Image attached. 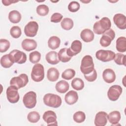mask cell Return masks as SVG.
<instances>
[{"instance_id":"obj_1","label":"cell","mask_w":126,"mask_h":126,"mask_svg":"<svg viewBox=\"0 0 126 126\" xmlns=\"http://www.w3.org/2000/svg\"><path fill=\"white\" fill-rule=\"evenodd\" d=\"M111 23L108 17H103L95 22L93 26V31L97 34H102L110 29Z\"/></svg>"},{"instance_id":"obj_2","label":"cell","mask_w":126,"mask_h":126,"mask_svg":"<svg viewBox=\"0 0 126 126\" xmlns=\"http://www.w3.org/2000/svg\"><path fill=\"white\" fill-rule=\"evenodd\" d=\"M44 104L49 107L58 108L62 104V98L58 95L54 94H47L43 97Z\"/></svg>"},{"instance_id":"obj_3","label":"cell","mask_w":126,"mask_h":126,"mask_svg":"<svg viewBox=\"0 0 126 126\" xmlns=\"http://www.w3.org/2000/svg\"><path fill=\"white\" fill-rule=\"evenodd\" d=\"M94 63L93 59L90 55H86L81 61L80 70L84 74H88L91 73L94 69Z\"/></svg>"},{"instance_id":"obj_4","label":"cell","mask_w":126,"mask_h":126,"mask_svg":"<svg viewBox=\"0 0 126 126\" xmlns=\"http://www.w3.org/2000/svg\"><path fill=\"white\" fill-rule=\"evenodd\" d=\"M32 79L35 82L41 81L44 78V69L40 63H36L33 65L31 72Z\"/></svg>"},{"instance_id":"obj_5","label":"cell","mask_w":126,"mask_h":126,"mask_svg":"<svg viewBox=\"0 0 126 126\" xmlns=\"http://www.w3.org/2000/svg\"><path fill=\"white\" fill-rule=\"evenodd\" d=\"M8 55L10 60L13 63L22 64L25 63L27 61L26 54L25 53L17 49H15L11 51Z\"/></svg>"},{"instance_id":"obj_6","label":"cell","mask_w":126,"mask_h":126,"mask_svg":"<svg viewBox=\"0 0 126 126\" xmlns=\"http://www.w3.org/2000/svg\"><path fill=\"white\" fill-rule=\"evenodd\" d=\"M23 102L26 108L32 109L35 106L36 104V94L33 91L27 93L24 96Z\"/></svg>"},{"instance_id":"obj_7","label":"cell","mask_w":126,"mask_h":126,"mask_svg":"<svg viewBox=\"0 0 126 126\" xmlns=\"http://www.w3.org/2000/svg\"><path fill=\"white\" fill-rule=\"evenodd\" d=\"M28 82L29 79L27 75L26 74H21L18 76L13 77L10 81V85L14 86L18 89H20L26 86Z\"/></svg>"},{"instance_id":"obj_8","label":"cell","mask_w":126,"mask_h":126,"mask_svg":"<svg viewBox=\"0 0 126 126\" xmlns=\"http://www.w3.org/2000/svg\"><path fill=\"white\" fill-rule=\"evenodd\" d=\"M95 56L98 60L103 62H107L114 60L115 53L110 50H99L96 52Z\"/></svg>"},{"instance_id":"obj_9","label":"cell","mask_w":126,"mask_h":126,"mask_svg":"<svg viewBox=\"0 0 126 126\" xmlns=\"http://www.w3.org/2000/svg\"><path fill=\"white\" fill-rule=\"evenodd\" d=\"M115 37V32L110 28L102 34V36L99 41L100 45L104 47H106L109 46Z\"/></svg>"},{"instance_id":"obj_10","label":"cell","mask_w":126,"mask_h":126,"mask_svg":"<svg viewBox=\"0 0 126 126\" xmlns=\"http://www.w3.org/2000/svg\"><path fill=\"white\" fill-rule=\"evenodd\" d=\"M18 89L14 86L10 85L6 90V96L7 100L11 103H17L19 100V94Z\"/></svg>"},{"instance_id":"obj_11","label":"cell","mask_w":126,"mask_h":126,"mask_svg":"<svg viewBox=\"0 0 126 126\" xmlns=\"http://www.w3.org/2000/svg\"><path fill=\"white\" fill-rule=\"evenodd\" d=\"M122 91L123 89L120 85H113L109 88L108 91V97L111 101H116L119 98Z\"/></svg>"},{"instance_id":"obj_12","label":"cell","mask_w":126,"mask_h":126,"mask_svg":"<svg viewBox=\"0 0 126 126\" xmlns=\"http://www.w3.org/2000/svg\"><path fill=\"white\" fill-rule=\"evenodd\" d=\"M38 25L35 21L29 22L25 27L24 32L27 36L34 37L37 32Z\"/></svg>"},{"instance_id":"obj_13","label":"cell","mask_w":126,"mask_h":126,"mask_svg":"<svg viewBox=\"0 0 126 126\" xmlns=\"http://www.w3.org/2000/svg\"><path fill=\"white\" fill-rule=\"evenodd\" d=\"M82 43L78 40L73 41L69 48H67V52L68 55L71 58L79 53L82 50Z\"/></svg>"},{"instance_id":"obj_14","label":"cell","mask_w":126,"mask_h":126,"mask_svg":"<svg viewBox=\"0 0 126 126\" xmlns=\"http://www.w3.org/2000/svg\"><path fill=\"white\" fill-rule=\"evenodd\" d=\"M113 21L117 27L121 30L126 28V16L121 13L115 14L113 17Z\"/></svg>"},{"instance_id":"obj_15","label":"cell","mask_w":126,"mask_h":126,"mask_svg":"<svg viewBox=\"0 0 126 126\" xmlns=\"http://www.w3.org/2000/svg\"><path fill=\"white\" fill-rule=\"evenodd\" d=\"M42 117L44 121L48 125H58L56 114L53 111L49 110L45 112Z\"/></svg>"},{"instance_id":"obj_16","label":"cell","mask_w":126,"mask_h":126,"mask_svg":"<svg viewBox=\"0 0 126 126\" xmlns=\"http://www.w3.org/2000/svg\"><path fill=\"white\" fill-rule=\"evenodd\" d=\"M107 123V114L104 111H100L96 113L94 125L96 126H104Z\"/></svg>"},{"instance_id":"obj_17","label":"cell","mask_w":126,"mask_h":126,"mask_svg":"<svg viewBox=\"0 0 126 126\" xmlns=\"http://www.w3.org/2000/svg\"><path fill=\"white\" fill-rule=\"evenodd\" d=\"M22 48L27 51H31L35 49L37 47L36 42L32 39H25L22 42Z\"/></svg>"},{"instance_id":"obj_18","label":"cell","mask_w":126,"mask_h":126,"mask_svg":"<svg viewBox=\"0 0 126 126\" xmlns=\"http://www.w3.org/2000/svg\"><path fill=\"white\" fill-rule=\"evenodd\" d=\"M102 77L104 81L107 83H113L116 79L115 73L111 68L105 69L102 73Z\"/></svg>"},{"instance_id":"obj_19","label":"cell","mask_w":126,"mask_h":126,"mask_svg":"<svg viewBox=\"0 0 126 126\" xmlns=\"http://www.w3.org/2000/svg\"><path fill=\"white\" fill-rule=\"evenodd\" d=\"M78 99V94L75 91H70L65 95V101L69 105H72L75 103L77 101Z\"/></svg>"},{"instance_id":"obj_20","label":"cell","mask_w":126,"mask_h":126,"mask_svg":"<svg viewBox=\"0 0 126 126\" xmlns=\"http://www.w3.org/2000/svg\"><path fill=\"white\" fill-rule=\"evenodd\" d=\"M121 113L118 111H114L107 115V119L112 126H116L121 119Z\"/></svg>"},{"instance_id":"obj_21","label":"cell","mask_w":126,"mask_h":126,"mask_svg":"<svg viewBox=\"0 0 126 126\" xmlns=\"http://www.w3.org/2000/svg\"><path fill=\"white\" fill-rule=\"evenodd\" d=\"M80 36L84 42H90L94 40V33L91 30L89 29H85L81 32Z\"/></svg>"},{"instance_id":"obj_22","label":"cell","mask_w":126,"mask_h":126,"mask_svg":"<svg viewBox=\"0 0 126 126\" xmlns=\"http://www.w3.org/2000/svg\"><path fill=\"white\" fill-rule=\"evenodd\" d=\"M46 60L50 64H57L60 60L58 58V53L55 51H50L46 55Z\"/></svg>"},{"instance_id":"obj_23","label":"cell","mask_w":126,"mask_h":126,"mask_svg":"<svg viewBox=\"0 0 126 126\" xmlns=\"http://www.w3.org/2000/svg\"><path fill=\"white\" fill-rule=\"evenodd\" d=\"M59 72L58 70L55 67H51L47 71V79L51 81H56L59 77Z\"/></svg>"},{"instance_id":"obj_24","label":"cell","mask_w":126,"mask_h":126,"mask_svg":"<svg viewBox=\"0 0 126 126\" xmlns=\"http://www.w3.org/2000/svg\"><path fill=\"white\" fill-rule=\"evenodd\" d=\"M69 87V84L64 80H61L57 82L56 85V91L61 94L66 93L68 90Z\"/></svg>"},{"instance_id":"obj_25","label":"cell","mask_w":126,"mask_h":126,"mask_svg":"<svg viewBox=\"0 0 126 126\" xmlns=\"http://www.w3.org/2000/svg\"><path fill=\"white\" fill-rule=\"evenodd\" d=\"M60 43L61 40L60 38L56 36L50 37L48 41V47L52 50H55L58 48L60 45Z\"/></svg>"},{"instance_id":"obj_26","label":"cell","mask_w":126,"mask_h":126,"mask_svg":"<svg viewBox=\"0 0 126 126\" xmlns=\"http://www.w3.org/2000/svg\"><path fill=\"white\" fill-rule=\"evenodd\" d=\"M116 49L120 52H125L126 51V38L121 36L116 40Z\"/></svg>"},{"instance_id":"obj_27","label":"cell","mask_w":126,"mask_h":126,"mask_svg":"<svg viewBox=\"0 0 126 126\" xmlns=\"http://www.w3.org/2000/svg\"><path fill=\"white\" fill-rule=\"evenodd\" d=\"M21 14L17 10H12L9 13L8 19L12 23H18L21 21Z\"/></svg>"},{"instance_id":"obj_28","label":"cell","mask_w":126,"mask_h":126,"mask_svg":"<svg viewBox=\"0 0 126 126\" xmlns=\"http://www.w3.org/2000/svg\"><path fill=\"white\" fill-rule=\"evenodd\" d=\"M58 56L59 60L63 63L68 62L71 59V57H70L67 54V48H66L61 49L59 51L58 54Z\"/></svg>"},{"instance_id":"obj_29","label":"cell","mask_w":126,"mask_h":126,"mask_svg":"<svg viewBox=\"0 0 126 126\" xmlns=\"http://www.w3.org/2000/svg\"><path fill=\"white\" fill-rule=\"evenodd\" d=\"M72 87L77 91H80L84 87V83L83 81L79 78H75L71 82Z\"/></svg>"},{"instance_id":"obj_30","label":"cell","mask_w":126,"mask_h":126,"mask_svg":"<svg viewBox=\"0 0 126 126\" xmlns=\"http://www.w3.org/2000/svg\"><path fill=\"white\" fill-rule=\"evenodd\" d=\"M73 21L69 18H64L62 20L61 25L62 28L65 30H70L73 27Z\"/></svg>"},{"instance_id":"obj_31","label":"cell","mask_w":126,"mask_h":126,"mask_svg":"<svg viewBox=\"0 0 126 126\" xmlns=\"http://www.w3.org/2000/svg\"><path fill=\"white\" fill-rule=\"evenodd\" d=\"M13 63H13L10 60L8 54L3 55L0 59V64L4 68H9L13 64Z\"/></svg>"},{"instance_id":"obj_32","label":"cell","mask_w":126,"mask_h":126,"mask_svg":"<svg viewBox=\"0 0 126 126\" xmlns=\"http://www.w3.org/2000/svg\"><path fill=\"white\" fill-rule=\"evenodd\" d=\"M73 119L76 123H81L85 120L86 115L85 113L82 111H77L74 114Z\"/></svg>"},{"instance_id":"obj_33","label":"cell","mask_w":126,"mask_h":126,"mask_svg":"<svg viewBox=\"0 0 126 126\" xmlns=\"http://www.w3.org/2000/svg\"><path fill=\"white\" fill-rule=\"evenodd\" d=\"M40 116L36 111H32L30 112L27 116L28 121L32 123H36L40 119Z\"/></svg>"},{"instance_id":"obj_34","label":"cell","mask_w":126,"mask_h":126,"mask_svg":"<svg viewBox=\"0 0 126 126\" xmlns=\"http://www.w3.org/2000/svg\"><path fill=\"white\" fill-rule=\"evenodd\" d=\"M75 75V71L74 69L68 68L65 70L62 74V77L65 80H69L72 79Z\"/></svg>"},{"instance_id":"obj_35","label":"cell","mask_w":126,"mask_h":126,"mask_svg":"<svg viewBox=\"0 0 126 126\" xmlns=\"http://www.w3.org/2000/svg\"><path fill=\"white\" fill-rule=\"evenodd\" d=\"M49 7L45 4H40L36 8L37 13L39 16H44L47 15L49 13Z\"/></svg>"},{"instance_id":"obj_36","label":"cell","mask_w":126,"mask_h":126,"mask_svg":"<svg viewBox=\"0 0 126 126\" xmlns=\"http://www.w3.org/2000/svg\"><path fill=\"white\" fill-rule=\"evenodd\" d=\"M41 54L37 51H33L29 55L30 61L32 63H37L40 60Z\"/></svg>"},{"instance_id":"obj_37","label":"cell","mask_w":126,"mask_h":126,"mask_svg":"<svg viewBox=\"0 0 126 126\" xmlns=\"http://www.w3.org/2000/svg\"><path fill=\"white\" fill-rule=\"evenodd\" d=\"M114 60L117 64L126 65V57L124 54L121 53H117L115 54Z\"/></svg>"},{"instance_id":"obj_38","label":"cell","mask_w":126,"mask_h":126,"mask_svg":"<svg viewBox=\"0 0 126 126\" xmlns=\"http://www.w3.org/2000/svg\"><path fill=\"white\" fill-rule=\"evenodd\" d=\"M10 33L13 38H18L21 35V29L18 26H13L10 29Z\"/></svg>"},{"instance_id":"obj_39","label":"cell","mask_w":126,"mask_h":126,"mask_svg":"<svg viewBox=\"0 0 126 126\" xmlns=\"http://www.w3.org/2000/svg\"><path fill=\"white\" fill-rule=\"evenodd\" d=\"M10 42L5 39H0V52L3 53L6 52L10 47Z\"/></svg>"},{"instance_id":"obj_40","label":"cell","mask_w":126,"mask_h":126,"mask_svg":"<svg viewBox=\"0 0 126 126\" xmlns=\"http://www.w3.org/2000/svg\"><path fill=\"white\" fill-rule=\"evenodd\" d=\"M80 8V4L76 1H71L68 5V9L71 12H77Z\"/></svg>"},{"instance_id":"obj_41","label":"cell","mask_w":126,"mask_h":126,"mask_svg":"<svg viewBox=\"0 0 126 126\" xmlns=\"http://www.w3.org/2000/svg\"><path fill=\"white\" fill-rule=\"evenodd\" d=\"M84 77L86 80L89 82H93L95 81L97 78V72L96 70L94 69L90 74H84Z\"/></svg>"},{"instance_id":"obj_42","label":"cell","mask_w":126,"mask_h":126,"mask_svg":"<svg viewBox=\"0 0 126 126\" xmlns=\"http://www.w3.org/2000/svg\"><path fill=\"white\" fill-rule=\"evenodd\" d=\"M63 18V15L59 13H54L51 17L50 21L53 23H59L61 21Z\"/></svg>"},{"instance_id":"obj_43","label":"cell","mask_w":126,"mask_h":126,"mask_svg":"<svg viewBox=\"0 0 126 126\" xmlns=\"http://www.w3.org/2000/svg\"><path fill=\"white\" fill-rule=\"evenodd\" d=\"M1 1L3 3V4L4 5H5V6H8V5H9L13 3L18 2V1H11V0H2Z\"/></svg>"}]
</instances>
